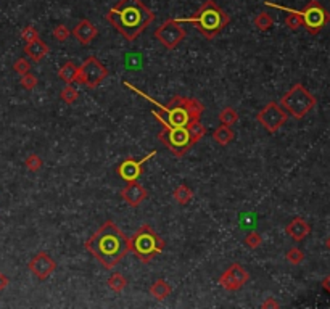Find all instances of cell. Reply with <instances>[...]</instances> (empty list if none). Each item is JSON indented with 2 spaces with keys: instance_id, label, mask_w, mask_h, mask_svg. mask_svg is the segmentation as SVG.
Masks as SVG:
<instances>
[{
  "instance_id": "cell-25",
  "label": "cell",
  "mask_w": 330,
  "mask_h": 309,
  "mask_svg": "<svg viewBox=\"0 0 330 309\" xmlns=\"http://www.w3.org/2000/svg\"><path fill=\"white\" fill-rule=\"evenodd\" d=\"M60 98H61L64 103L71 105V103H74L79 98V92L74 89L73 84H66V87L60 92Z\"/></svg>"
},
{
  "instance_id": "cell-5",
  "label": "cell",
  "mask_w": 330,
  "mask_h": 309,
  "mask_svg": "<svg viewBox=\"0 0 330 309\" xmlns=\"http://www.w3.org/2000/svg\"><path fill=\"white\" fill-rule=\"evenodd\" d=\"M206 134V127L196 123L189 127H163L160 130L158 139L174 157L182 158L195 143L203 139Z\"/></svg>"
},
{
  "instance_id": "cell-35",
  "label": "cell",
  "mask_w": 330,
  "mask_h": 309,
  "mask_svg": "<svg viewBox=\"0 0 330 309\" xmlns=\"http://www.w3.org/2000/svg\"><path fill=\"white\" fill-rule=\"evenodd\" d=\"M8 283H10L8 277H7V275H5V274H2V272H0V292H2V290H5V289H7V286H8Z\"/></svg>"
},
{
  "instance_id": "cell-34",
  "label": "cell",
  "mask_w": 330,
  "mask_h": 309,
  "mask_svg": "<svg viewBox=\"0 0 330 309\" xmlns=\"http://www.w3.org/2000/svg\"><path fill=\"white\" fill-rule=\"evenodd\" d=\"M279 306H280V304L276 301V298H272V296H269L268 300L261 304V307H264V309H266V307H279Z\"/></svg>"
},
{
  "instance_id": "cell-6",
  "label": "cell",
  "mask_w": 330,
  "mask_h": 309,
  "mask_svg": "<svg viewBox=\"0 0 330 309\" xmlns=\"http://www.w3.org/2000/svg\"><path fill=\"white\" fill-rule=\"evenodd\" d=\"M164 247H166L164 240L148 224L139 227V230L132 235V238H129V251L134 253L144 264L155 259L160 253H163Z\"/></svg>"
},
{
  "instance_id": "cell-26",
  "label": "cell",
  "mask_w": 330,
  "mask_h": 309,
  "mask_svg": "<svg viewBox=\"0 0 330 309\" xmlns=\"http://www.w3.org/2000/svg\"><path fill=\"white\" fill-rule=\"evenodd\" d=\"M255 26L259 29V31H268L274 26V19L269 13L266 12H261L258 13V16L255 18Z\"/></svg>"
},
{
  "instance_id": "cell-18",
  "label": "cell",
  "mask_w": 330,
  "mask_h": 309,
  "mask_svg": "<svg viewBox=\"0 0 330 309\" xmlns=\"http://www.w3.org/2000/svg\"><path fill=\"white\" fill-rule=\"evenodd\" d=\"M49 52H50L49 46L43 40H40V37L32 40V42H28L25 46V53L28 55V58L32 60L34 63H39L40 60L46 58Z\"/></svg>"
},
{
  "instance_id": "cell-21",
  "label": "cell",
  "mask_w": 330,
  "mask_h": 309,
  "mask_svg": "<svg viewBox=\"0 0 330 309\" xmlns=\"http://www.w3.org/2000/svg\"><path fill=\"white\" fill-rule=\"evenodd\" d=\"M172 196H174L175 203H179L181 206H185V205H189V203L192 202V198H193V190L190 189L189 185L181 184V185H178V187H175V189H174Z\"/></svg>"
},
{
  "instance_id": "cell-19",
  "label": "cell",
  "mask_w": 330,
  "mask_h": 309,
  "mask_svg": "<svg viewBox=\"0 0 330 309\" xmlns=\"http://www.w3.org/2000/svg\"><path fill=\"white\" fill-rule=\"evenodd\" d=\"M172 292V286L169 285V282H166L164 279H158L151 283L150 286V293L153 298H157L158 301H163V300H166V298L171 295Z\"/></svg>"
},
{
  "instance_id": "cell-9",
  "label": "cell",
  "mask_w": 330,
  "mask_h": 309,
  "mask_svg": "<svg viewBox=\"0 0 330 309\" xmlns=\"http://www.w3.org/2000/svg\"><path fill=\"white\" fill-rule=\"evenodd\" d=\"M303 19V26L310 34H319L328 23H330V13L317 2V0H310L303 10H296Z\"/></svg>"
},
{
  "instance_id": "cell-30",
  "label": "cell",
  "mask_w": 330,
  "mask_h": 309,
  "mask_svg": "<svg viewBox=\"0 0 330 309\" xmlns=\"http://www.w3.org/2000/svg\"><path fill=\"white\" fill-rule=\"evenodd\" d=\"M70 36H71V31L68 29V26L58 25V26H55V28H53V37L57 39L58 42L68 40V37H70Z\"/></svg>"
},
{
  "instance_id": "cell-28",
  "label": "cell",
  "mask_w": 330,
  "mask_h": 309,
  "mask_svg": "<svg viewBox=\"0 0 330 309\" xmlns=\"http://www.w3.org/2000/svg\"><path fill=\"white\" fill-rule=\"evenodd\" d=\"M25 166H26V168H28L31 172H36V171L42 169V166H43V161L40 160L39 154H36V153H31L29 157L25 160Z\"/></svg>"
},
{
  "instance_id": "cell-3",
  "label": "cell",
  "mask_w": 330,
  "mask_h": 309,
  "mask_svg": "<svg viewBox=\"0 0 330 309\" xmlns=\"http://www.w3.org/2000/svg\"><path fill=\"white\" fill-rule=\"evenodd\" d=\"M155 13L142 0H119L108 10L106 21L126 40H136L153 23Z\"/></svg>"
},
{
  "instance_id": "cell-7",
  "label": "cell",
  "mask_w": 330,
  "mask_h": 309,
  "mask_svg": "<svg viewBox=\"0 0 330 309\" xmlns=\"http://www.w3.org/2000/svg\"><path fill=\"white\" fill-rule=\"evenodd\" d=\"M316 97L303 84H295L292 89L280 98V106L287 115L295 119H303L316 106Z\"/></svg>"
},
{
  "instance_id": "cell-29",
  "label": "cell",
  "mask_w": 330,
  "mask_h": 309,
  "mask_svg": "<svg viewBox=\"0 0 330 309\" xmlns=\"http://www.w3.org/2000/svg\"><path fill=\"white\" fill-rule=\"evenodd\" d=\"M244 244H245V247H248L250 250H256V248L261 247L262 238H261V235L258 234V232H250V234L245 237Z\"/></svg>"
},
{
  "instance_id": "cell-15",
  "label": "cell",
  "mask_w": 330,
  "mask_h": 309,
  "mask_svg": "<svg viewBox=\"0 0 330 309\" xmlns=\"http://www.w3.org/2000/svg\"><path fill=\"white\" fill-rule=\"evenodd\" d=\"M121 196H123V200L129 206L136 208V206H139L140 203H144L147 200L148 192L137 181H132V182H127V185L124 187L123 190H121Z\"/></svg>"
},
{
  "instance_id": "cell-17",
  "label": "cell",
  "mask_w": 330,
  "mask_h": 309,
  "mask_svg": "<svg viewBox=\"0 0 330 309\" xmlns=\"http://www.w3.org/2000/svg\"><path fill=\"white\" fill-rule=\"evenodd\" d=\"M285 232H287V235L290 238H293L295 241H301L311 234V226L307 224L303 217H295L287 224Z\"/></svg>"
},
{
  "instance_id": "cell-31",
  "label": "cell",
  "mask_w": 330,
  "mask_h": 309,
  "mask_svg": "<svg viewBox=\"0 0 330 309\" xmlns=\"http://www.w3.org/2000/svg\"><path fill=\"white\" fill-rule=\"evenodd\" d=\"M31 63L26 60V58H18L15 63H13V70L19 74V76H23L26 73H31Z\"/></svg>"
},
{
  "instance_id": "cell-2",
  "label": "cell",
  "mask_w": 330,
  "mask_h": 309,
  "mask_svg": "<svg viewBox=\"0 0 330 309\" xmlns=\"http://www.w3.org/2000/svg\"><path fill=\"white\" fill-rule=\"evenodd\" d=\"M84 247L105 269H113L129 253V238L113 220H106Z\"/></svg>"
},
{
  "instance_id": "cell-20",
  "label": "cell",
  "mask_w": 330,
  "mask_h": 309,
  "mask_svg": "<svg viewBox=\"0 0 330 309\" xmlns=\"http://www.w3.org/2000/svg\"><path fill=\"white\" fill-rule=\"evenodd\" d=\"M213 139L216 140V143H219L221 147H226L229 145L230 142L235 139V132L230 129V126H219L213 130Z\"/></svg>"
},
{
  "instance_id": "cell-4",
  "label": "cell",
  "mask_w": 330,
  "mask_h": 309,
  "mask_svg": "<svg viewBox=\"0 0 330 309\" xmlns=\"http://www.w3.org/2000/svg\"><path fill=\"white\" fill-rule=\"evenodd\" d=\"M178 21L179 23H192L202 36L213 39L229 25L230 18L214 0H205L192 16L178 18Z\"/></svg>"
},
{
  "instance_id": "cell-11",
  "label": "cell",
  "mask_w": 330,
  "mask_h": 309,
  "mask_svg": "<svg viewBox=\"0 0 330 309\" xmlns=\"http://www.w3.org/2000/svg\"><path fill=\"white\" fill-rule=\"evenodd\" d=\"M185 36H187V32H185V29L181 26V23L175 18H169V19H166L164 23L160 26V28H157V31H155V37H157V40L161 43V46L164 47V49H169V50H172V49H175L179 46V43L185 39Z\"/></svg>"
},
{
  "instance_id": "cell-14",
  "label": "cell",
  "mask_w": 330,
  "mask_h": 309,
  "mask_svg": "<svg viewBox=\"0 0 330 309\" xmlns=\"http://www.w3.org/2000/svg\"><path fill=\"white\" fill-rule=\"evenodd\" d=\"M28 268H29L31 274L34 275L36 279L47 280L50 275L55 272V269H57V262H55V259L49 255V253L40 251L29 261Z\"/></svg>"
},
{
  "instance_id": "cell-32",
  "label": "cell",
  "mask_w": 330,
  "mask_h": 309,
  "mask_svg": "<svg viewBox=\"0 0 330 309\" xmlns=\"http://www.w3.org/2000/svg\"><path fill=\"white\" fill-rule=\"evenodd\" d=\"M21 39H23L26 43L36 40V39H39V31L34 26H26L23 31H21Z\"/></svg>"
},
{
  "instance_id": "cell-8",
  "label": "cell",
  "mask_w": 330,
  "mask_h": 309,
  "mask_svg": "<svg viewBox=\"0 0 330 309\" xmlns=\"http://www.w3.org/2000/svg\"><path fill=\"white\" fill-rule=\"evenodd\" d=\"M108 70L106 66L98 60L97 57H87V60L78 66V74H76V84H82L89 89H95V87L100 85L103 79H106Z\"/></svg>"
},
{
  "instance_id": "cell-33",
  "label": "cell",
  "mask_w": 330,
  "mask_h": 309,
  "mask_svg": "<svg viewBox=\"0 0 330 309\" xmlns=\"http://www.w3.org/2000/svg\"><path fill=\"white\" fill-rule=\"evenodd\" d=\"M19 82H21V85L25 87V89L32 91L37 85V77L34 74H31V73H26V74L21 76V81Z\"/></svg>"
},
{
  "instance_id": "cell-22",
  "label": "cell",
  "mask_w": 330,
  "mask_h": 309,
  "mask_svg": "<svg viewBox=\"0 0 330 309\" xmlns=\"http://www.w3.org/2000/svg\"><path fill=\"white\" fill-rule=\"evenodd\" d=\"M76 74H78V66L73 61H66L58 70V77L64 84H73L76 79Z\"/></svg>"
},
{
  "instance_id": "cell-23",
  "label": "cell",
  "mask_w": 330,
  "mask_h": 309,
  "mask_svg": "<svg viewBox=\"0 0 330 309\" xmlns=\"http://www.w3.org/2000/svg\"><path fill=\"white\" fill-rule=\"evenodd\" d=\"M126 285H127V279L124 277L123 274H119V272H115L113 275H109V279H108V289L115 292V293H119V292H123L126 289Z\"/></svg>"
},
{
  "instance_id": "cell-24",
  "label": "cell",
  "mask_w": 330,
  "mask_h": 309,
  "mask_svg": "<svg viewBox=\"0 0 330 309\" xmlns=\"http://www.w3.org/2000/svg\"><path fill=\"white\" fill-rule=\"evenodd\" d=\"M219 121H221L224 126H234L238 121V113L232 106H226L223 112L219 113Z\"/></svg>"
},
{
  "instance_id": "cell-36",
  "label": "cell",
  "mask_w": 330,
  "mask_h": 309,
  "mask_svg": "<svg viewBox=\"0 0 330 309\" xmlns=\"http://www.w3.org/2000/svg\"><path fill=\"white\" fill-rule=\"evenodd\" d=\"M322 289H324L327 293H330V275H327V277L322 280Z\"/></svg>"
},
{
  "instance_id": "cell-27",
  "label": "cell",
  "mask_w": 330,
  "mask_h": 309,
  "mask_svg": "<svg viewBox=\"0 0 330 309\" xmlns=\"http://www.w3.org/2000/svg\"><path fill=\"white\" fill-rule=\"evenodd\" d=\"M285 259H287L290 264H293V266H298V264H301L303 259H304V253H303L300 248L293 247V248H290V250L287 251V255H285Z\"/></svg>"
},
{
  "instance_id": "cell-13",
  "label": "cell",
  "mask_w": 330,
  "mask_h": 309,
  "mask_svg": "<svg viewBox=\"0 0 330 309\" xmlns=\"http://www.w3.org/2000/svg\"><path fill=\"white\" fill-rule=\"evenodd\" d=\"M158 151L157 150H153L151 153L145 154L144 158H140V160H136V158H127L124 160L123 163L119 164V166L116 168V172L118 175L123 181L126 182H132V181H139V178L142 174H144V164L151 158V157H155Z\"/></svg>"
},
{
  "instance_id": "cell-1",
  "label": "cell",
  "mask_w": 330,
  "mask_h": 309,
  "mask_svg": "<svg viewBox=\"0 0 330 309\" xmlns=\"http://www.w3.org/2000/svg\"><path fill=\"white\" fill-rule=\"evenodd\" d=\"M126 87H129L130 91H134L137 95L147 98L148 102L153 105H157L158 109H153L151 115L157 118L158 123L163 127H189L196 123H200V116L205 112V105L192 97H182V95H175L166 105L158 103L155 98H151L145 92L139 91L137 87H134L129 82H123Z\"/></svg>"
},
{
  "instance_id": "cell-12",
  "label": "cell",
  "mask_w": 330,
  "mask_h": 309,
  "mask_svg": "<svg viewBox=\"0 0 330 309\" xmlns=\"http://www.w3.org/2000/svg\"><path fill=\"white\" fill-rule=\"evenodd\" d=\"M250 280L248 271L238 262H234L232 266H229L219 277V285L227 292H237L241 286L247 285Z\"/></svg>"
},
{
  "instance_id": "cell-16",
  "label": "cell",
  "mask_w": 330,
  "mask_h": 309,
  "mask_svg": "<svg viewBox=\"0 0 330 309\" xmlns=\"http://www.w3.org/2000/svg\"><path fill=\"white\" fill-rule=\"evenodd\" d=\"M97 34H98L97 28L89 19H81L73 31V36L79 40L81 46H89V43L97 37Z\"/></svg>"
},
{
  "instance_id": "cell-10",
  "label": "cell",
  "mask_w": 330,
  "mask_h": 309,
  "mask_svg": "<svg viewBox=\"0 0 330 309\" xmlns=\"http://www.w3.org/2000/svg\"><path fill=\"white\" fill-rule=\"evenodd\" d=\"M256 119L269 134H274V132H277L285 123H287L289 115L277 102H269L268 105L262 106V109H259V113L256 115Z\"/></svg>"
},
{
  "instance_id": "cell-37",
  "label": "cell",
  "mask_w": 330,
  "mask_h": 309,
  "mask_svg": "<svg viewBox=\"0 0 330 309\" xmlns=\"http://www.w3.org/2000/svg\"><path fill=\"white\" fill-rule=\"evenodd\" d=\"M325 247H327V248H328V251H330V237L325 240Z\"/></svg>"
}]
</instances>
